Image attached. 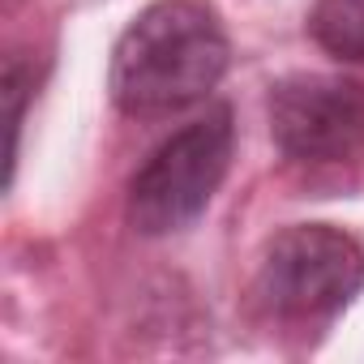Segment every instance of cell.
Listing matches in <instances>:
<instances>
[{
	"label": "cell",
	"instance_id": "4",
	"mask_svg": "<svg viewBox=\"0 0 364 364\" xmlns=\"http://www.w3.org/2000/svg\"><path fill=\"white\" fill-rule=\"evenodd\" d=\"M266 116L287 163L338 167L364 150V82L347 73H291L274 82Z\"/></svg>",
	"mask_w": 364,
	"mask_h": 364
},
{
	"label": "cell",
	"instance_id": "1",
	"mask_svg": "<svg viewBox=\"0 0 364 364\" xmlns=\"http://www.w3.org/2000/svg\"><path fill=\"white\" fill-rule=\"evenodd\" d=\"M232 43L206 0H154L112 48L107 95L133 120L176 116L202 103L228 73Z\"/></svg>",
	"mask_w": 364,
	"mask_h": 364
},
{
	"label": "cell",
	"instance_id": "2",
	"mask_svg": "<svg viewBox=\"0 0 364 364\" xmlns=\"http://www.w3.org/2000/svg\"><path fill=\"white\" fill-rule=\"evenodd\" d=\"M364 287V245L334 223L283 228L253 274V304L270 326L321 330Z\"/></svg>",
	"mask_w": 364,
	"mask_h": 364
},
{
	"label": "cell",
	"instance_id": "3",
	"mask_svg": "<svg viewBox=\"0 0 364 364\" xmlns=\"http://www.w3.org/2000/svg\"><path fill=\"white\" fill-rule=\"evenodd\" d=\"M236 154L232 107L219 103L180 133H171L129 180L124 219L137 236L159 240L193 228L215 202Z\"/></svg>",
	"mask_w": 364,
	"mask_h": 364
},
{
	"label": "cell",
	"instance_id": "5",
	"mask_svg": "<svg viewBox=\"0 0 364 364\" xmlns=\"http://www.w3.org/2000/svg\"><path fill=\"white\" fill-rule=\"evenodd\" d=\"M309 35L326 56L364 65V0H313Z\"/></svg>",
	"mask_w": 364,
	"mask_h": 364
},
{
	"label": "cell",
	"instance_id": "6",
	"mask_svg": "<svg viewBox=\"0 0 364 364\" xmlns=\"http://www.w3.org/2000/svg\"><path fill=\"white\" fill-rule=\"evenodd\" d=\"M35 86V73L22 65V56L5 60V99H9V185L18 167V146H22V120H26V95Z\"/></svg>",
	"mask_w": 364,
	"mask_h": 364
}]
</instances>
